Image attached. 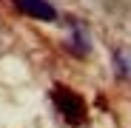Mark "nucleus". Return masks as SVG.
I'll return each mask as SVG.
<instances>
[{
    "label": "nucleus",
    "mask_w": 131,
    "mask_h": 128,
    "mask_svg": "<svg viewBox=\"0 0 131 128\" xmlns=\"http://www.w3.org/2000/svg\"><path fill=\"white\" fill-rule=\"evenodd\" d=\"M51 97H54L57 111L66 117V122H71V125H83L85 122V102H83L80 94H74L71 88L57 85V88L51 91Z\"/></svg>",
    "instance_id": "f257e3e1"
},
{
    "label": "nucleus",
    "mask_w": 131,
    "mask_h": 128,
    "mask_svg": "<svg viewBox=\"0 0 131 128\" xmlns=\"http://www.w3.org/2000/svg\"><path fill=\"white\" fill-rule=\"evenodd\" d=\"M14 6L23 14H29L34 20H43V23H54L57 20V9L49 3V0H14Z\"/></svg>",
    "instance_id": "f03ea898"
},
{
    "label": "nucleus",
    "mask_w": 131,
    "mask_h": 128,
    "mask_svg": "<svg viewBox=\"0 0 131 128\" xmlns=\"http://www.w3.org/2000/svg\"><path fill=\"white\" fill-rule=\"evenodd\" d=\"M69 51L77 54V57H85L89 54V37H85V31L74 23L71 26V40H69Z\"/></svg>",
    "instance_id": "7ed1b4c3"
},
{
    "label": "nucleus",
    "mask_w": 131,
    "mask_h": 128,
    "mask_svg": "<svg viewBox=\"0 0 131 128\" xmlns=\"http://www.w3.org/2000/svg\"><path fill=\"white\" fill-rule=\"evenodd\" d=\"M114 66H117V71H120L123 77H131V51L117 49V51H114Z\"/></svg>",
    "instance_id": "20e7f679"
}]
</instances>
